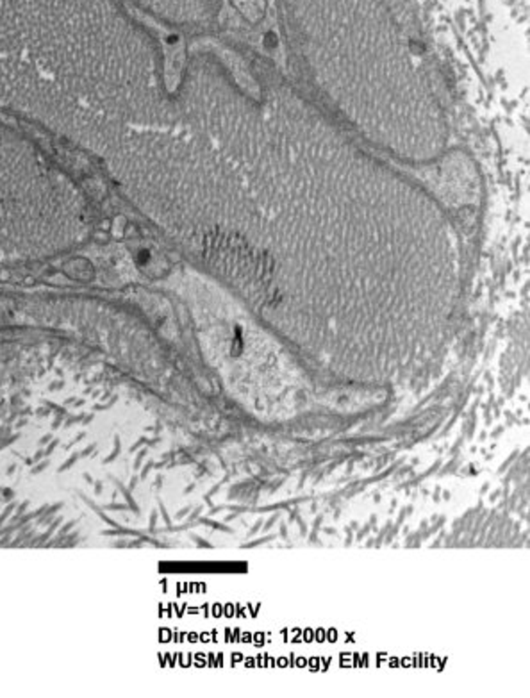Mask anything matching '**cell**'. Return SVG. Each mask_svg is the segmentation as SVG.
Returning a JSON list of instances; mask_svg holds the SVG:
<instances>
[{"label":"cell","mask_w":530,"mask_h":698,"mask_svg":"<svg viewBox=\"0 0 530 698\" xmlns=\"http://www.w3.org/2000/svg\"><path fill=\"white\" fill-rule=\"evenodd\" d=\"M234 4L241 9V13L250 22L259 20L261 15H263L264 8L263 0H234Z\"/></svg>","instance_id":"obj_3"},{"label":"cell","mask_w":530,"mask_h":698,"mask_svg":"<svg viewBox=\"0 0 530 698\" xmlns=\"http://www.w3.org/2000/svg\"><path fill=\"white\" fill-rule=\"evenodd\" d=\"M88 230L79 189L36 146L0 127V261L59 254Z\"/></svg>","instance_id":"obj_1"},{"label":"cell","mask_w":530,"mask_h":698,"mask_svg":"<svg viewBox=\"0 0 530 698\" xmlns=\"http://www.w3.org/2000/svg\"><path fill=\"white\" fill-rule=\"evenodd\" d=\"M0 105L105 158L129 130L59 88L33 63L0 54Z\"/></svg>","instance_id":"obj_2"}]
</instances>
